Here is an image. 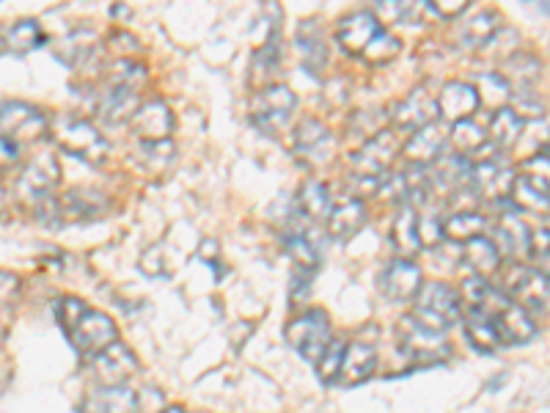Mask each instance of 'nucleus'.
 Segmentation results:
<instances>
[{"label":"nucleus","mask_w":550,"mask_h":413,"mask_svg":"<svg viewBox=\"0 0 550 413\" xmlns=\"http://www.w3.org/2000/svg\"><path fill=\"white\" fill-rule=\"evenodd\" d=\"M418 323H424L432 331L446 334L449 328L462 320V301L460 292H454L449 284L443 281H432L427 287H421L416 295V312H413Z\"/></svg>","instance_id":"nucleus-1"},{"label":"nucleus","mask_w":550,"mask_h":413,"mask_svg":"<svg viewBox=\"0 0 550 413\" xmlns=\"http://www.w3.org/2000/svg\"><path fill=\"white\" fill-rule=\"evenodd\" d=\"M396 334H399V347H402V353H405L413 364H418V367L440 364V361H446V358L451 356V345L449 339H446V334L432 331V328H427L424 323H418L413 314L399 320Z\"/></svg>","instance_id":"nucleus-2"},{"label":"nucleus","mask_w":550,"mask_h":413,"mask_svg":"<svg viewBox=\"0 0 550 413\" xmlns=\"http://www.w3.org/2000/svg\"><path fill=\"white\" fill-rule=\"evenodd\" d=\"M53 138L64 152L80 157V160H88V163H99L108 155V141L86 119H75V116L58 119L53 127Z\"/></svg>","instance_id":"nucleus-3"},{"label":"nucleus","mask_w":550,"mask_h":413,"mask_svg":"<svg viewBox=\"0 0 550 413\" xmlns=\"http://www.w3.org/2000/svg\"><path fill=\"white\" fill-rule=\"evenodd\" d=\"M286 339L306 361L317 364L322 353L333 342L328 314L322 312V309H311V312L300 314V317H295L292 323L286 325Z\"/></svg>","instance_id":"nucleus-4"},{"label":"nucleus","mask_w":550,"mask_h":413,"mask_svg":"<svg viewBox=\"0 0 550 413\" xmlns=\"http://www.w3.org/2000/svg\"><path fill=\"white\" fill-rule=\"evenodd\" d=\"M504 292L509 301L523 306L526 312H550V279L537 268H509L504 276Z\"/></svg>","instance_id":"nucleus-5"},{"label":"nucleus","mask_w":550,"mask_h":413,"mask_svg":"<svg viewBox=\"0 0 550 413\" xmlns=\"http://www.w3.org/2000/svg\"><path fill=\"white\" fill-rule=\"evenodd\" d=\"M66 336H69V342L75 345L80 356L94 358L102 350H108L110 345L119 342V328H116V323L110 320L108 314L86 309V312L80 314V320L69 328Z\"/></svg>","instance_id":"nucleus-6"},{"label":"nucleus","mask_w":550,"mask_h":413,"mask_svg":"<svg viewBox=\"0 0 550 413\" xmlns=\"http://www.w3.org/2000/svg\"><path fill=\"white\" fill-rule=\"evenodd\" d=\"M399 152V138L396 130H380V133L363 141V146L352 155V168L358 179H369V182H380L383 174L391 166V160Z\"/></svg>","instance_id":"nucleus-7"},{"label":"nucleus","mask_w":550,"mask_h":413,"mask_svg":"<svg viewBox=\"0 0 550 413\" xmlns=\"http://www.w3.org/2000/svg\"><path fill=\"white\" fill-rule=\"evenodd\" d=\"M297 108L295 94L289 86H281V83H273V86H264L253 94L251 100V116L253 122L259 124L262 130H281V124L292 116V111Z\"/></svg>","instance_id":"nucleus-8"},{"label":"nucleus","mask_w":550,"mask_h":413,"mask_svg":"<svg viewBox=\"0 0 550 413\" xmlns=\"http://www.w3.org/2000/svg\"><path fill=\"white\" fill-rule=\"evenodd\" d=\"M138 358L132 353L130 347L121 345H110L108 350H102L99 356H94V375H97L99 386L102 389H119V386H127V380L132 375H138Z\"/></svg>","instance_id":"nucleus-9"},{"label":"nucleus","mask_w":550,"mask_h":413,"mask_svg":"<svg viewBox=\"0 0 550 413\" xmlns=\"http://www.w3.org/2000/svg\"><path fill=\"white\" fill-rule=\"evenodd\" d=\"M58 177H61V166H58L55 155L42 152L22 168L20 179H17V193L28 201H42L58 185Z\"/></svg>","instance_id":"nucleus-10"},{"label":"nucleus","mask_w":550,"mask_h":413,"mask_svg":"<svg viewBox=\"0 0 550 413\" xmlns=\"http://www.w3.org/2000/svg\"><path fill=\"white\" fill-rule=\"evenodd\" d=\"M295 152L311 166L330 163V157L336 155V138L319 119H303L295 130Z\"/></svg>","instance_id":"nucleus-11"},{"label":"nucleus","mask_w":550,"mask_h":413,"mask_svg":"<svg viewBox=\"0 0 550 413\" xmlns=\"http://www.w3.org/2000/svg\"><path fill=\"white\" fill-rule=\"evenodd\" d=\"M512 171L495 160V157H479L471 163V188L487 201H506L512 190Z\"/></svg>","instance_id":"nucleus-12"},{"label":"nucleus","mask_w":550,"mask_h":413,"mask_svg":"<svg viewBox=\"0 0 550 413\" xmlns=\"http://www.w3.org/2000/svg\"><path fill=\"white\" fill-rule=\"evenodd\" d=\"M438 116L443 122L460 124L468 122L473 113L479 111V91L473 89V83H465V80H451L446 83L438 94Z\"/></svg>","instance_id":"nucleus-13"},{"label":"nucleus","mask_w":550,"mask_h":413,"mask_svg":"<svg viewBox=\"0 0 550 413\" xmlns=\"http://www.w3.org/2000/svg\"><path fill=\"white\" fill-rule=\"evenodd\" d=\"M449 141V127L443 122H429L427 127H421L410 135V141L402 146V155H405L407 166L424 168L429 163H435L443 152V146Z\"/></svg>","instance_id":"nucleus-14"},{"label":"nucleus","mask_w":550,"mask_h":413,"mask_svg":"<svg viewBox=\"0 0 550 413\" xmlns=\"http://www.w3.org/2000/svg\"><path fill=\"white\" fill-rule=\"evenodd\" d=\"M435 116H438V102L424 86H418L407 94L405 100L396 102L391 122H394V130H413L416 133L429 122H435Z\"/></svg>","instance_id":"nucleus-15"},{"label":"nucleus","mask_w":550,"mask_h":413,"mask_svg":"<svg viewBox=\"0 0 550 413\" xmlns=\"http://www.w3.org/2000/svg\"><path fill=\"white\" fill-rule=\"evenodd\" d=\"M132 130L141 138L143 144H160L168 141L174 133V113L163 100L143 102L141 108L132 116Z\"/></svg>","instance_id":"nucleus-16"},{"label":"nucleus","mask_w":550,"mask_h":413,"mask_svg":"<svg viewBox=\"0 0 550 413\" xmlns=\"http://www.w3.org/2000/svg\"><path fill=\"white\" fill-rule=\"evenodd\" d=\"M383 31L380 17L374 12H352L347 17H341L336 25V39L339 45L352 53V56H363V50L369 47L374 36Z\"/></svg>","instance_id":"nucleus-17"},{"label":"nucleus","mask_w":550,"mask_h":413,"mask_svg":"<svg viewBox=\"0 0 550 413\" xmlns=\"http://www.w3.org/2000/svg\"><path fill=\"white\" fill-rule=\"evenodd\" d=\"M421 290V268L413 259H394L380 276V292L388 301H413Z\"/></svg>","instance_id":"nucleus-18"},{"label":"nucleus","mask_w":550,"mask_h":413,"mask_svg":"<svg viewBox=\"0 0 550 413\" xmlns=\"http://www.w3.org/2000/svg\"><path fill=\"white\" fill-rule=\"evenodd\" d=\"M58 210H61V218L72 224L94 221L99 215L108 213V196H102L99 190H69L64 199L58 201Z\"/></svg>","instance_id":"nucleus-19"},{"label":"nucleus","mask_w":550,"mask_h":413,"mask_svg":"<svg viewBox=\"0 0 550 413\" xmlns=\"http://www.w3.org/2000/svg\"><path fill=\"white\" fill-rule=\"evenodd\" d=\"M138 108H141L138 91L119 89V86H108V89L99 94V100H97L99 116L110 124L132 122V116H135Z\"/></svg>","instance_id":"nucleus-20"},{"label":"nucleus","mask_w":550,"mask_h":413,"mask_svg":"<svg viewBox=\"0 0 550 413\" xmlns=\"http://www.w3.org/2000/svg\"><path fill=\"white\" fill-rule=\"evenodd\" d=\"M363 221H366V207L361 199H347L336 204L328 215V232L333 240H350L361 232Z\"/></svg>","instance_id":"nucleus-21"},{"label":"nucleus","mask_w":550,"mask_h":413,"mask_svg":"<svg viewBox=\"0 0 550 413\" xmlns=\"http://www.w3.org/2000/svg\"><path fill=\"white\" fill-rule=\"evenodd\" d=\"M80 413H138V397L127 386L99 389L83 400Z\"/></svg>","instance_id":"nucleus-22"},{"label":"nucleus","mask_w":550,"mask_h":413,"mask_svg":"<svg viewBox=\"0 0 550 413\" xmlns=\"http://www.w3.org/2000/svg\"><path fill=\"white\" fill-rule=\"evenodd\" d=\"M374 369H377V353H374V347L363 345V342H352L344 350V367H341L339 383H347V386L363 383V380L372 378Z\"/></svg>","instance_id":"nucleus-23"},{"label":"nucleus","mask_w":550,"mask_h":413,"mask_svg":"<svg viewBox=\"0 0 550 413\" xmlns=\"http://www.w3.org/2000/svg\"><path fill=\"white\" fill-rule=\"evenodd\" d=\"M99 36L91 28H77L72 34H66L58 45H55V56L64 61L66 67H83L88 58L97 50Z\"/></svg>","instance_id":"nucleus-24"},{"label":"nucleus","mask_w":550,"mask_h":413,"mask_svg":"<svg viewBox=\"0 0 550 413\" xmlns=\"http://www.w3.org/2000/svg\"><path fill=\"white\" fill-rule=\"evenodd\" d=\"M429 185H435L443 193H454L460 190L462 185H471V163L460 155L438 157L435 160V168H432V179Z\"/></svg>","instance_id":"nucleus-25"},{"label":"nucleus","mask_w":550,"mask_h":413,"mask_svg":"<svg viewBox=\"0 0 550 413\" xmlns=\"http://www.w3.org/2000/svg\"><path fill=\"white\" fill-rule=\"evenodd\" d=\"M462 262L473 270V276L487 279V276H493L501 268V251H498L493 240L476 237V240L465 243V248H462Z\"/></svg>","instance_id":"nucleus-26"},{"label":"nucleus","mask_w":550,"mask_h":413,"mask_svg":"<svg viewBox=\"0 0 550 413\" xmlns=\"http://www.w3.org/2000/svg\"><path fill=\"white\" fill-rule=\"evenodd\" d=\"M509 201L526 210V213L534 215H550V193H545L542 188H537L534 182L523 174H517L512 179V190H509Z\"/></svg>","instance_id":"nucleus-27"},{"label":"nucleus","mask_w":550,"mask_h":413,"mask_svg":"<svg viewBox=\"0 0 550 413\" xmlns=\"http://www.w3.org/2000/svg\"><path fill=\"white\" fill-rule=\"evenodd\" d=\"M297 50H300V58H303V67L308 72H319V69L328 64V47L322 42V34L317 31L314 23H303L300 31L295 36Z\"/></svg>","instance_id":"nucleus-28"},{"label":"nucleus","mask_w":550,"mask_h":413,"mask_svg":"<svg viewBox=\"0 0 550 413\" xmlns=\"http://www.w3.org/2000/svg\"><path fill=\"white\" fill-rule=\"evenodd\" d=\"M391 243L399 254L413 257L418 248H421V240H418V218L413 207H402L394 218V226H391Z\"/></svg>","instance_id":"nucleus-29"},{"label":"nucleus","mask_w":550,"mask_h":413,"mask_svg":"<svg viewBox=\"0 0 550 413\" xmlns=\"http://www.w3.org/2000/svg\"><path fill=\"white\" fill-rule=\"evenodd\" d=\"M495 240L504 246L509 257H523L531 254L528 251V240H531V229L523 221H517L512 215H501V221L495 226Z\"/></svg>","instance_id":"nucleus-30"},{"label":"nucleus","mask_w":550,"mask_h":413,"mask_svg":"<svg viewBox=\"0 0 550 413\" xmlns=\"http://www.w3.org/2000/svg\"><path fill=\"white\" fill-rule=\"evenodd\" d=\"M520 133H523V119L512 108L504 105V108L493 111V119H490V141H493L495 149L506 152L509 146L517 144Z\"/></svg>","instance_id":"nucleus-31"},{"label":"nucleus","mask_w":550,"mask_h":413,"mask_svg":"<svg viewBox=\"0 0 550 413\" xmlns=\"http://www.w3.org/2000/svg\"><path fill=\"white\" fill-rule=\"evenodd\" d=\"M465 331H468V342H471L479 353H495V347H501V339L495 334L493 320L484 312L468 309V312H465Z\"/></svg>","instance_id":"nucleus-32"},{"label":"nucleus","mask_w":550,"mask_h":413,"mask_svg":"<svg viewBox=\"0 0 550 413\" xmlns=\"http://www.w3.org/2000/svg\"><path fill=\"white\" fill-rule=\"evenodd\" d=\"M297 213L306 215L311 221H319V218H325L333 210V204H330V193L328 185H322V182H306L300 193H297Z\"/></svg>","instance_id":"nucleus-33"},{"label":"nucleus","mask_w":550,"mask_h":413,"mask_svg":"<svg viewBox=\"0 0 550 413\" xmlns=\"http://www.w3.org/2000/svg\"><path fill=\"white\" fill-rule=\"evenodd\" d=\"M484 232H487V221L479 213H454L443 224V237L454 243H471L476 237H484Z\"/></svg>","instance_id":"nucleus-34"},{"label":"nucleus","mask_w":550,"mask_h":413,"mask_svg":"<svg viewBox=\"0 0 550 413\" xmlns=\"http://www.w3.org/2000/svg\"><path fill=\"white\" fill-rule=\"evenodd\" d=\"M449 138L460 157H465V155L476 157L479 152H482V149H487V135H484L482 127L473 122V119H468V122H460V124H451Z\"/></svg>","instance_id":"nucleus-35"},{"label":"nucleus","mask_w":550,"mask_h":413,"mask_svg":"<svg viewBox=\"0 0 550 413\" xmlns=\"http://www.w3.org/2000/svg\"><path fill=\"white\" fill-rule=\"evenodd\" d=\"M495 34H498V17L493 12H479L460 28V42L465 47H479L487 45Z\"/></svg>","instance_id":"nucleus-36"},{"label":"nucleus","mask_w":550,"mask_h":413,"mask_svg":"<svg viewBox=\"0 0 550 413\" xmlns=\"http://www.w3.org/2000/svg\"><path fill=\"white\" fill-rule=\"evenodd\" d=\"M3 42L14 53H28V50H33V47L44 42L42 25L36 23V20H22V23L11 25L6 36H3Z\"/></svg>","instance_id":"nucleus-37"},{"label":"nucleus","mask_w":550,"mask_h":413,"mask_svg":"<svg viewBox=\"0 0 550 413\" xmlns=\"http://www.w3.org/2000/svg\"><path fill=\"white\" fill-rule=\"evenodd\" d=\"M146 83V67L141 61H132V58H121L110 69V86H119V89L138 91Z\"/></svg>","instance_id":"nucleus-38"},{"label":"nucleus","mask_w":550,"mask_h":413,"mask_svg":"<svg viewBox=\"0 0 550 413\" xmlns=\"http://www.w3.org/2000/svg\"><path fill=\"white\" fill-rule=\"evenodd\" d=\"M344 350H347V345L339 342V339H333V342L328 345V350L322 353V358L314 364V367H317V375L322 378V383H339L341 367H344Z\"/></svg>","instance_id":"nucleus-39"},{"label":"nucleus","mask_w":550,"mask_h":413,"mask_svg":"<svg viewBox=\"0 0 550 413\" xmlns=\"http://www.w3.org/2000/svg\"><path fill=\"white\" fill-rule=\"evenodd\" d=\"M399 50H402V42H399L394 34L380 31V34L369 42V47L363 50L361 58L363 61H369V64H385V61H391V58L399 56Z\"/></svg>","instance_id":"nucleus-40"},{"label":"nucleus","mask_w":550,"mask_h":413,"mask_svg":"<svg viewBox=\"0 0 550 413\" xmlns=\"http://www.w3.org/2000/svg\"><path fill=\"white\" fill-rule=\"evenodd\" d=\"M286 251L292 254L297 268H306V270H317L319 265V254L317 248L308 243L303 235H289L286 237Z\"/></svg>","instance_id":"nucleus-41"},{"label":"nucleus","mask_w":550,"mask_h":413,"mask_svg":"<svg viewBox=\"0 0 550 413\" xmlns=\"http://www.w3.org/2000/svg\"><path fill=\"white\" fill-rule=\"evenodd\" d=\"M520 174L531 179L537 188L550 193V157H528L526 163L520 166Z\"/></svg>","instance_id":"nucleus-42"},{"label":"nucleus","mask_w":550,"mask_h":413,"mask_svg":"<svg viewBox=\"0 0 550 413\" xmlns=\"http://www.w3.org/2000/svg\"><path fill=\"white\" fill-rule=\"evenodd\" d=\"M86 309V303L77 301V298H61V301H58V309H55V317H58L61 328L69 334V328L80 320V314L86 312Z\"/></svg>","instance_id":"nucleus-43"},{"label":"nucleus","mask_w":550,"mask_h":413,"mask_svg":"<svg viewBox=\"0 0 550 413\" xmlns=\"http://www.w3.org/2000/svg\"><path fill=\"white\" fill-rule=\"evenodd\" d=\"M512 111L520 116V119H542V113H545V105L539 100H534L531 94H520L515 100V108Z\"/></svg>","instance_id":"nucleus-44"},{"label":"nucleus","mask_w":550,"mask_h":413,"mask_svg":"<svg viewBox=\"0 0 550 413\" xmlns=\"http://www.w3.org/2000/svg\"><path fill=\"white\" fill-rule=\"evenodd\" d=\"M429 9L435 14H440V17L451 20V17H457V14L468 12V0H432Z\"/></svg>","instance_id":"nucleus-45"},{"label":"nucleus","mask_w":550,"mask_h":413,"mask_svg":"<svg viewBox=\"0 0 550 413\" xmlns=\"http://www.w3.org/2000/svg\"><path fill=\"white\" fill-rule=\"evenodd\" d=\"M418 240H421V248H435L440 240H443V226H440L438 221H424V224H418Z\"/></svg>","instance_id":"nucleus-46"},{"label":"nucleus","mask_w":550,"mask_h":413,"mask_svg":"<svg viewBox=\"0 0 550 413\" xmlns=\"http://www.w3.org/2000/svg\"><path fill=\"white\" fill-rule=\"evenodd\" d=\"M314 273H317V270H306V268L295 270V281H292V301H306L308 287H311Z\"/></svg>","instance_id":"nucleus-47"},{"label":"nucleus","mask_w":550,"mask_h":413,"mask_svg":"<svg viewBox=\"0 0 550 413\" xmlns=\"http://www.w3.org/2000/svg\"><path fill=\"white\" fill-rule=\"evenodd\" d=\"M22 146L11 138H0V168H11L20 160Z\"/></svg>","instance_id":"nucleus-48"},{"label":"nucleus","mask_w":550,"mask_h":413,"mask_svg":"<svg viewBox=\"0 0 550 413\" xmlns=\"http://www.w3.org/2000/svg\"><path fill=\"white\" fill-rule=\"evenodd\" d=\"M160 268H163V262H160V248L157 246L149 248V251L141 257V270H146L149 276H157Z\"/></svg>","instance_id":"nucleus-49"},{"label":"nucleus","mask_w":550,"mask_h":413,"mask_svg":"<svg viewBox=\"0 0 550 413\" xmlns=\"http://www.w3.org/2000/svg\"><path fill=\"white\" fill-rule=\"evenodd\" d=\"M160 413H185V411H182L179 405H171V408H163V411H160Z\"/></svg>","instance_id":"nucleus-50"},{"label":"nucleus","mask_w":550,"mask_h":413,"mask_svg":"<svg viewBox=\"0 0 550 413\" xmlns=\"http://www.w3.org/2000/svg\"><path fill=\"white\" fill-rule=\"evenodd\" d=\"M542 229H545V232H548V237H550V221L545 226H542Z\"/></svg>","instance_id":"nucleus-51"},{"label":"nucleus","mask_w":550,"mask_h":413,"mask_svg":"<svg viewBox=\"0 0 550 413\" xmlns=\"http://www.w3.org/2000/svg\"><path fill=\"white\" fill-rule=\"evenodd\" d=\"M542 9H545V12H550V3H542Z\"/></svg>","instance_id":"nucleus-52"},{"label":"nucleus","mask_w":550,"mask_h":413,"mask_svg":"<svg viewBox=\"0 0 550 413\" xmlns=\"http://www.w3.org/2000/svg\"><path fill=\"white\" fill-rule=\"evenodd\" d=\"M548 152H550V141H548Z\"/></svg>","instance_id":"nucleus-53"}]
</instances>
